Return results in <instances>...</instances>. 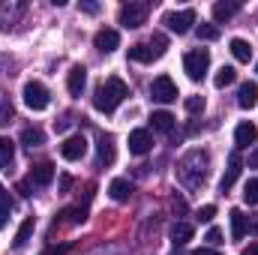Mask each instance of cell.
<instances>
[{"mask_svg": "<svg viewBox=\"0 0 258 255\" xmlns=\"http://www.w3.org/2000/svg\"><path fill=\"white\" fill-rule=\"evenodd\" d=\"M9 210H12V207H0V228L9 222Z\"/></svg>", "mask_w": 258, "mask_h": 255, "instance_id": "obj_45", "label": "cell"}, {"mask_svg": "<svg viewBox=\"0 0 258 255\" xmlns=\"http://www.w3.org/2000/svg\"><path fill=\"white\" fill-rule=\"evenodd\" d=\"M237 105L240 108H255L258 105V84L255 81H243L237 90Z\"/></svg>", "mask_w": 258, "mask_h": 255, "instance_id": "obj_17", "label": "cell"}, {"mask_svg": "<svg viewBox=\"0 0 258 255\" xmlns=\"http://www.w3.org/2000/svg\"><path fill=\"white\" fill-rule=\"evenodd\" d=\"M93 45H96V48H99L102 54H111V51H114V48L120 45V33H117V30H108V27H105V30H99V33L93 36Z\"/></svg>", "mask_w": 258, "mask_h": 255, "instance_id": "obj_14", "label": "cell"}, {"mask_svg": "<svg viewBox=\"0 0 258 255\" xmlns=\"http://www.w3.org/2000/svg\"><path fill=\"white\" fill-rule=\"evenodd\" d=\"M240 12V3H213V21H228Z\"/></svg>", "mask_w": 258, "mask_h": 255, "instance_id": "obj_28", "label": "cell"}, {"mask_svg": "<svg viewBox=\"0 0 258 255\" xmlns=\"http://www.w3.org/2000/svg\"><path fill=\"white\" fill-rule=\"evenodd\" d=\"M12 117H15L12 102L9 99H0V123H12Z\"/></svg>", "mask_w": 258, "mask_h": 255, "instance_id": "obj_33", "label": "cell"}, {"mask_svg": "<svg viewBox=\"0 0 258 255\" xmlns=\"http://www.w3.org/2000/svg\"><path fill=\"white\" fill-rule=\"evenodd\" d=\"M204 240H207V243H210V246H213V249H216V246H219V243H222V231H219V228H210V231H207V237H204Z\"/></svg>", "mask_w": 258, "mask_h": 255, "instance_id": "obj_36", "label": "cell"}, {"mask_svg": "<svg viewBox=\"0 0 258 255\" xmlns=\"http://www.w3.org/2000/svg\"><path fill=\"white\" fill-rule=\"evenodd\" d=\"M228 45H231V54H234V60H240V63H249V57H252V45H249L246 39H231Z\"/></svg>", "mask_w": 258, "mask_h": 255, "instance_id": "obj_25", "label": "cell"}, {"mask_svg": "<svg viewBox=\"0 0 258 255\" xmlns=\"http://www.w3.org/2000/svg\"><path fill=\"white\" fill-rule=\"evenodd\" d=\"M147 45H150V48H153V54H156V57H162V54H165V48H168V39H165V36H162V33H153V36H150V42H147Z\"/></svg>", "mask_w": 258, "mask_h": 255, "instance_id": "obj_31", "label": "cell"}, {"mask_svg": "<svg viewBox=\"0 0 258 255\" xmlns=\"http://www.w3.org/2000/svg\"><path fill=\"white\" fill-rule=\"evenodd\" d=\"M162 24L171 30V33H177V36H183V33H189L195 24V9H180V12H165V18H162Z\"/></svg>", "mask_w": 258, "mask_h": 255, "instance_id": "obj_6", "label": "cell"}, {"mask_svg": "<svg viewBox=\"0 0 258 255\" xmlns=\"http://www.w3.org/2000/svg\"><path fill=\"white\" fill-rule=\"evenodd\" d=\"M249 168H258V144H255V150L249 153Z\"/></svg>", "mask_w": 258, "mask_h": 255, "instance_id": "obj_47", "label": "cell"}, {"mask_svg": "<svg viewBox=\"0 0 258 255\" xmlns=\"http://www.w3.org/2000/svg\"><path fill=\"white\" fill-rule=\"evenodd\" d=\"M192 255H222L219 249H213V246H201V249H195Z\"/></svg>", "mask_w": 258, "mask_h": 255, "instance_id": "obj_42", "label": "cell"}, {"mask_svg": "<svg viewBox=\"0 0 258 255\" xmlns=\"http://www.w3.org/2000/svg\"><path fill=\"white\" fill-rule=\"evenodd\" d=\"M237 81V69L234 66H222L219 72H216V78H213V84L222 90V87H228V84H234Z\"/></svg>", "mask_w": 258, "mask_h": 255, "instance_id": "obj_29", "label": "cell"}, {"mask_svg": "<svg viewBox=\"0 0 258 255\" xmlns=\"http://www.w3.org/2000/svg\"><path fill=\"white\" fill-rule=\"evenodd\" d=\"M81 9H84L87 15H96V12H99V3H93V0H84V3H81Z\"/></svg>", "mask_w": 258, "mask_h": 255, "instance_id": "obj_40", "label": "cell"}, {"mask_svg": "<svg viewBox=\"0 0 258 255\" xmlns=\"http://www.w3.org/2000/svg\"><path fill=\"white\" fill-rule=\"evenodd\" d=\"M87 219V207H66L60 219H54V225H81Z\"/></svg>", "mask_w": 258, "mask_h": 255, "instance_id": "obj_19", "label": "cell"}, {"mask_svg": "<svg viewBox=\"0 0 258 255\" xmlns=\"http://www.w3.org/2000/svg\"><path fill=\"white\" fill-rule=\"evenodd\" d=\"M255 138H258V129L252 120H243L240 126L234 129V144L243 150V147H249V144H255Z\"/></svg>", "mask_w": 258, "mask_h": 255, "instance_id": "obj_15", "label": "cell"}, {"mask_svg": "<svg viewBox=\"0 0 258 255\" xmlns=\"http://www.w3.org/2000/svg\"><path fill=\"white\" fill-rule=\"evenodd\" d=\"M246 231H249V234H258V213L246 216Z\"/></svg>", "mask_w": 258, "mask_h": 255, "instance_id": "obj_39", "label": "cell"}, {"mask_svg": "<svg viewBox=\"0 0 258 255\" xmlns=\"http://www.w3.org/2000/svg\"><path fill=\"white\" fill-rule=\"evenodd\" d=\"M147 12H150V3L129 0V3H123V6H120L117 18H120V24H123V27H141V24L147 21Z\"/></svg>", "mask_w": 258, "mask_h": 255, "instance_id": "obj_5", "label": "cell"}, {"mask_svg": "<svg viewBox=\"0 0 258 255\" xmlns=\"http://www.w3.org/2000/svg\"><path fill=\"white\" fill-rule=\"evenodd\" d=\"M171 210H174V213H177V216H183V213H186V201H183V198H177V195H174V198H171Z\"/></svg>", "mask_w": 258, "mask_h": 255, "instance_id": "obj_37", "label": "cell"}, {"mask_svg": "<svg viewBox=\"0 0 258 255\" xmlns=\"http://www.w3.org/2000/svg\"><path fill=\"white\" fill-rule=\"evenodd\" d=\"M21 144L24 147H42L45 144V135H42V129H36V126H24L21 129Z\"/></svg>", "mask_w": 258, "mask_h": 255, "instance_id": "obj_24", "label": "cell"}, {"mask_svg": "<svg viewBox=\"0 0 258 255\" xmlns=\"http://www.w3.org/2000/svg\"><path fill=\"white\" fill-rule=\"evenodd\" d=\"M69 252V243H60V246H51V249H45V252H39V255H66Z\"/></svg>", "mask_w": 258, "mask_h": 255, "instance_id": "obj_38", "label": "cell"}, {"mask_svg": "<svg viewBox=\"0 0 258 255\" xmlns=\"http://www.w3.org/2000/svg\"><path fill=\"white\" fill-rule=\"evenodd\" d=\"M168 237H171V243L180 249V246H186V243L192 240V225H189V222H174L171 231H168Z\"/></svg>", "mask_w": 258, "mask_h": 255, "instance_id": "obj_18", "label": "cell"}, {"mask_svg": "<svg viewBox=\"0 0 258 255\" xmlns=\"http://www.w3.org/2000/svg\"><path fill=\"white\" fill-rule=\"evenodd\" d=\"M207 165H210V156H207L204 150H189V153L177 162V180H180L186 189L204 186V180H207Z\"/></svg>", "mask_w": 258, "mask_h": 255, "instance_id": "obj_1", "label": "cell"}, {"mask_svg": "<svg viewBox=\"0 0 258 255\" xmlns=\"http://www.w3.org/2000/svg\"><path fill=\"white\" fill-rule=\"evenodd\" d=\"M27 180H30L33 186H48V183L54 180V165H51V162H36V165L30 168Z\"/></svg>", "mask_w": 258, "mask_h": 255, "instance_id": "obj_13", "label": "cell"}, {"mask_svg": "<svg viewBox=\"0 0 258 255\" xmlns=\"http://www.w3.org/2000/svg\"><path fill=\"white\" fill-rule=\"evenodd\" d=\"M114 159H117L114 138L111 135H99V141H96V165L99 168H108V165H114Z\"/></svg>", "mask_w": 258, "mask_h": 255, "instance_id": "obj_9", "label": "cell"}, {"mask_svg": "<svg viewBox=\"0 0 258 255\" xmlns=\"http://www.w3.org/2000/svg\"><path fill=\"white\" fill-rule=\"evenodd\" d=\"M150 147H153V135L147 129H132L129 132V153L144 156V153H150Z\"/></svg>", "mask_w": 258, "mask_h": 255, "instance_id": "obj_11", "label": "cell"}, {"mask_svg": "<svg viewBox=\"0 0 258 255\" xmlns=\"http://www.w3.org/2000/svg\"><path fill=\"white\" fill-rule=\"evenodd\" d=\"M30 186H33V183H30V180H21V183H18V192H21V195H24V198H27V195H30Z\"/></svg>", "mask_w": 258, "mask_h": 255, "instance_id": "obj_44", "label": "cell"}, {"mask_svg": "<svg viewBox=\"0 0 258 255\" xmlns=\"http://www.w3.org/2000/svg\"><path fill=\"white\" fill-rule=\"evenodd\" d=\"M129 60L150 63V60H156V54H153V48H150L147 42H135V45H129Z\"/></svg>", "mask_w": 258, "mask_h": 255, "instance_id": "obj_22", "label": "cell"}, {"mask_svg": "<svg viewBox=\"0 0 258 255\" xmlns=\"http://www.w3.org/2000/svg\"><path fill=\"white\" fill-rule=\"evenodd\" d=\"M33 228H36V222H33V216H27L24 222H21V228L15 231V249H21V246H27L30 243V237H33Z\"/></svg>", "mask_w": 258, "mask_h": 255, "instance_id": "obj_23", "label": "cell"}, {"mask_svg": "<svg viewBox=\"0 0 258 255\" xmlns=\"http://www.w3.org/2000/svg\"><path fill=\"white\" fill-rule=\"evenodd\" d=\"M207 69H210V51H207V48H195V51H189V54L183 57V72H186L192 81H201V78L207 75Z\"/></svg>", "mask_w": 258, "mask_h": 255, "instance_id": "obj_3", "label": "cell"}, {"mask_svg": "<svg viewBox=\"0 0 258 255\" xmlns=\"http://www.w3.org/2000/svg\"><path fill=\"white\" fill-rule=\"evenodd\" d=\"M186 111L189 114H201L204 111V96H186Z\"/></svg>", "mask_w": 258, "mask_h": 255, "instance_id": "obj_34", "label": "cell"}, {"mask_svg": "<svg viewBox=\"0 0 258 255\" xmlns=\"http://www.w3.org/2000/svg\"><path fill=\"white\" fill-rule=\"evenodd\" d=\"M69 186H72V177H69V174H63V177H60V192H66Z\"/></svg>", "mask_w": 258, "mask_h": 255, "instance_id": "obj_46", "label": "cell"}, {"mask_svg": "<svg viewBox=\"0 0 258 255\" xmlns=\"http://www.w3.org/2000/svg\"><path fill=\"white\" fill-rule=\"evenodd\" d=\"M108 195H111L114 201H129V195H132V183H129L126 177H114V180L108 183Z\"/></svg>", "mask_w": 258, "mask_h": 255, "instance_id": "obj_21", "label": "cell"}, {"mask_svg": "<svg viewBox=\"0 0 258 255\" xmlns=\"http://www.w3.org/2000/svg\"><path fill=\"white\" fill-rule=\"evenodd\" d=\"M195 33H198V39H204V42L219 39V27H216V24H198V27H195Z\"/></svg>", "mask_w": 258, "mask_h": 255, "instance_id": "obj_30", "label": "cell"}, {"mask_svg": "<svg viewBox=\"0 0 258 255\" xmlns=\"http://www.w3.org/2000/svg\"><path fill=\"white\" fill-rule=\"evenodd\" d=\"M129 96V87L120 81V78H105L99 87H96V96H93V105H96V111H105V114H111L123 99Z\"/></svg>", "mask_w": 258, "mask_h": 255, "instance_id": "obj_2", "label": "cell"}, {"mask_svg": "<svg viewBox=\"0 0 258 255\" xmlns=\"http://www.w3.org/2000/svg\"><path fill=\"white\" fill-rule=\"evenodd\" d=\"M21 96H24V105H27L30 111H45V108H48V102H51V96H48L45 84H39V81H27V84H24V90H21Z\"/></svg>", "mask_w": 258, "mask_h": 255, "instance_id": "obj_4", "label": "cell"}, {"mask_svg": "<svg viewBox=\"0 0 258 255\" xmlns=\"http://www.w3.org/2000/svg\"><path fill=\"white\" fill-rule=\"evenodd\" d=\"M150 126L156 129V132L171 135V132H174V114H168V111H153V114H150Z\"/></svg>", "mask_w": 258, "mask_h": 255, "instance_id": "obj_20", "label": "cell"}, {"mask_svg": "<svg viewBox=\"0 0 258 255\" xmlns=\"http://www.w3.org/2000/svg\"><path fill=\"white\" fill-rule=\"evenodd\" d=\"M216 216V204H204L201 210H198V222H210Z\"/></svg>", "mask_w": 258, "mask_h": 255, "instance_id": "obj_35", "label": "cell"}, {"mask_svg": "<svg viewBox=\"0 0 258 255\" xmlns=\"http://www.w3.org/2000/svg\"><path fill=\"white\" fill-rule=\"evenodd\" d=\"M87 153V138L78 132V135H69V138H63V144H60V156L63 159H69V162H75V159H81Z\"/></svg>", "mask_w": 258, "mask_h": 255, "instance_id": "obj_8", "label": "cell"}, {"mask_svg": "<svg viewBox=\"0 0 258 255\" xmlns=\"http://www.w3.org/2000/svg\"><path fill=\"white\" fill-rule=\"evenodd\" d=\"M174 255H183V252H174Z\"/></svg>", "mask_w": 258, "mask_h": 255, "instance_id": "obj_49", "label": "cell"}, {"mask_svg": "<svg viewBox=\"0 0 258 255\" xmlns=\"http://www.w3.org/2000/svg\"><path fill=\"white\" fill-rule=\"evenodd\" d=\"M243 201H246V204H258V180L255 177L243 186Z\"/></svg>", "mask_w": 258, "mask_h": 255, "instance_id": "obj_32", "label": "cell"}, {"mask_svg": "<svg viewBox=\"0 0 258 255\" xmlns=\"http://www.w3.org/2000/svg\"><path fill=\"white\" fill-rule=\"evenodd\" d=\"M240 168H243V159H240V153L234 150V153L228 156V168H225V174H222V180H219V192H228L231 186H234V180H237Z\"/></svg>", "mask_w": 258, "mask_h": 255, "instance_id": "obj_12", "label": "cell"}, {"mask_svg": "<svg viewBox=\"0 0 258 255\" xmlns=\"http://www.w3.org/2000/svg\"><path fill=\"white\" fill-rule=\"evenodd\" d=\"M12 162H15V144H12L9 138H0V168L9 171Z\"/></svg>", "mask_w": 258, "mask_h": 255, "instance_id": "obj_27", "label": "cell"}, {"mask_svg": "<svg viewBox=\"0 0 258 255\" xmlns=\"http://www.w3.org/2000/svg\"><path fill=\"white\" fill-rule=\"evenodd\" d=\"M24 12H27L24 3H0V30H12Z\"/></svg>", "mask_w": 258, "mask_h": 255, "instance_id": "obj_10", "label": "cell"}, {"mask_svg": "<svg viewBox=\"0 0 258 255\" xmlns=\"http://www.w3.org/2000/svg\"><path fill=\"white\" fill-rule=\"evenodd\" d=\"M240 255H258V243H249V246H246Z\"/></svg>", "mask_w": 258, "mask_h": 255, "instance_id": "obj_48", "label": "cell"}, {"mask_svg": "<svg viewBox=\"0 0 258 255\" xmlns=\"http://www.w3.org/2000/svg\"><path fill=\"white\" fill-rule=\"evenodd\" d=\"M150 99H153V102H174V99H177V84H174L168 75L153 78V84H150Z\"/></svg>", "mask_w": 258, "mask_h": 255, "instance_id": "obj_7", "label": "cell"}, {"mask_svg": "<svg viewBox=\"0 0 258 255\" xmlns=\"http://www.w3.org/2000/svg\"><path fill=\"white\" fill-rule=\"evenodd\" d=\"M228 216H231V237H234V240H240V237L246 234V216H243V210H240V207H234Z\"/></svg>", "mask_w": 258, "mask_h": 255, "instance_id": "obj_26", "label": "cell"}, {"mask_svg": "<svg viewBox=\"0 0 258 255\" xmlns=\"http://www.w3.org/2000/svg\"><path fill=\"white\" fill-rule=\"evenodd\" d=\"M0 207H12V198H9L6 186H0Z\"/></svg>", "mask_w": 258, "mask_h": 255, "instance_id": "obj_41", "label": "cell"}, {"mask_svg": "<svg viewBox=\"0 0 258 255\" xmlns=\"http://www.w3.org/2000/svg\"><path fill=\"white\" fill-rule=\"evenodd\" d=\"M69 123H72L69 117H63V120H54V129H57V132H66V129H69Z\"/></svg>", "mask_w": 258, "mask_h": 255, "instance_id": "obj_43", "label": "cell"}, {"mask_svg": "<svg viewBox=\"0 0 258 255\" xmlns=\"http://www.w3.org/2000/svg\"><path fill=\"white\" fill-rule=\"evenodd\" d=\"M84 84H87V69H84V66H72L69 75H66V87H69V93H72V96H81Z\"/></svg>", "mask_w": 258, "mask_h": 255, "instance_id": "obj_16", "label": "cell"}]
</instances>
